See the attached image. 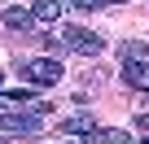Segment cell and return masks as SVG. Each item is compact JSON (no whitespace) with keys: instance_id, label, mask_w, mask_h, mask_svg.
I'll return each instance as SVG.
<instances>
[{"instance_id":"obj_8","label":"cell","mask_w":149,"mask_h":144,"mask_svg":"<svg viewBox=\"0 0 149 144\" xmlns=\"http://www.w3.org/2000/svg\"><path fill=\"white\" fill-rule=\"evenodd\" d=\"M31 9H5V26H13V31H31Z\"/></svg>"},{"instance_id":"obj_12","label":"cell","mask_w":149,"mask_h":144,"mask_svg":"<svg viewBox=\"0 0 149 144\" xmlns=\"http://www.w3.org/2000/svg\"><path fill=\"white\" fill-rule=\"evenodd\" d=\"M136 127H140V131H149V109H140V114H136Z\"/></svg>"},{"instance_id":"obj_13","label":"cell","mask_w":149,"mask_h":144,"mask_svg":"<svg viewBox=\"0 0 149 144\" xmlns=\"http://www.w3.org/2000/svg\"><path fill=\"white\" fill-rule=\"evenodd\" d=\"M0 83H5V74H0Z\"/></svg>"},{"instance_id":"obj_14","label":"cell","mask_w":149,"mask_h":144,"mask_svg":"<svg viewBox=\"0 0 149 144\" xmlns=\"http://www.w3.org/2000/svg\"><path fill=\"white\" fill-rule=\"evenodd\" d=\"M0 109H5V101H0Z\"/></svg>"},{"instance_id":"obj_11","label":"cell","mask_w":149,"mask_h":144,"mask_svg":"<svg viewBox=\"0 0 149 144\" xmlns=\"http://www.w3.org/2000/svg\"><path fill=\"white\" fill-rule=\"evenodd\" d=\"M110 5H127V0H74V9H110Z\"/></svg>"},{"instance_id":"obj_4","label":"cell","mask_w":149,"mask_h":144,"mask_svg":"<svg viewBox=\"0 0 149 144\" xmlns=\"http://www.w3.org/2000/svg\"><path fill=\"white\" fill-rule=\"evenodd\" d=\"M123 83L149 92V61H123Z\"/></svg>"},{"instance_id":"obj_9","label":"cell","mask_w":149,"mask_h":144,"mask_svg":"<svg viewBox=\"0 0 149 144\" xmlns=\"http://www.w3.org/2000/svg\"><path fill=\"white\" fill-rule=\"evenodd\" d=\"M145 52H149L145 39H127V44H123V61H145Z\"/></svg>"},{"instance_id":"obj_1","label":"cell","mask_w":149,"mask_h":144,"mask_svg":"<svg viewBox=\"0 0 149 144\" xmlns=\"http://www.w3.org/2000/svg\"><path fill=\"white\" fill-rule=\"evenodd\" d=\"M61 48H70V52H79V57H97L101 48H105V35H97V31H88V26H61V39H57Z\"/></svg>"},{"instance_id":"obj_15","label":"cell","mask_w":149,"mask_h":144,"mask_svg":"<svg viewBox=\"0 0 149 144\" xmlns=\"http://www.w3.org/2000/svg\"><path fill=\"white\" fill-rule=\"evenodd\" d=\"M145 144H149V140H145Z\"/></svg>"},{"instance_id":"obj_2","label":"cell","mask_w":149,"mask_h":144,"mask_svg":"<svg viewBox=\"0 0 149 144\" xmlns=\"http://www.w3.org/2000/svg\"><path fill=\"white\" fill-rule=\"evenodd\" d=\"M61 61L57 57H26L22 61V79H31V83H40V88H53V83H61Z\"/></svg>"},{"instance_id":"obj_10","label":"cell","mask_w":149,"mask_h":144,"mask_svg":"<svg viewBox=\"0 0 149 144\" xmlns=\"http://www.w3.org/2000/svg\"><path fill=\"white\" fill-rule=\"evenodd\" d=\"M31 96H35V92H31V88L22 83V88H13V92H5V96H0V101H5V105H26Z\"/></svg>"},{"instance_id":"obj_3","label":"cell","mask_w":149,"mask_h":144,"mask_svg":"<svg viewBox=\"0 0 149 144\" xmlns=\"http://www.w3.org/2000/svg\"><path fill=\"white\" fill-rule=\"evenodd\" d=\"M44 127V118L40 114H18V109H0V131H5V135H35Z\"/></svg>"},{"instance_id":"obj_7","label":"cell","mask_w":149,"mask_h":144,"mask_svg":"<svg viewBox=\"0 0 149 144\" xmlns=\"http://www.w3.org/2000/svg\"><path fill=\"white\" fill-rule=\"evenodd\" d=\"M31 18L35 22H57L61 18V5H57V0H35V5H31Z\"/></svg>"},{"instance_id":"obj_5","label":"cell","mask_w":149,"mask_h":144,"mask_svg":"<svg viewBox=\"0 0 149 144\" xmlns=\"http://www.w3.org/2000/svg\"><path fill=\"white\" fill-rule=\"evenodd\" d=\"M84 140H88V144H132L127 131H118V127H92Z\"/></svg>"},{"instance_id":"obj_6","label":"cell","mask_w":149,"mask_h":144,"mask_svg":"<svg viewBox=\"0 0 149 144\" xmlns=\"http://www.w3.org/2000/svg\"><path fill=\"white\" fill-rule=\"evenodd\" d=\"M92 127H97V122H92V114H70V118H61V127H57V131H61V135H88Z\"/></svg>"}]
</instances>
